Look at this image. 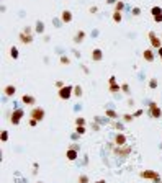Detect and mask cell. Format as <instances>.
<instances>
[{
    "instance_id": "obj_19",
    "label": "cell",
    "mask_w": 162,
    "mask_h": 183,
    "mask_svg": "<svg viewBox=\"0 0 162 183\" xmlns=\"http://www.w3.org/2000/svg\"><path fill=\"white\" fill-rule=\"evenodd\" d=\"M121 18H123V15H121V12H113V21L115 23H121Z\"/></svg>"
},
{
    "instance_id": "obj_5",
    "label": "cell",
    "mask_w": 162,
    "mask_h": 183,
    "mask_svg": "<svg viewBox=\"0 0 162 183\" xmlns=\"http://www.w3.org/2000/svg\"><path fill=\"white\" fill-rule=\"evenodd\" d=\"M113 152H115V155H118V157H128L131 154V147L129 146H116Z\"/></svg>"
},
{
    "instance_id": "obj_28",
    "label": "cell",
    "mask_w": 162,
    "mask_h": 183,
    "mask_svg": "<svg viewBox=\"0 0 162 183\" xmlns=\"http://www.w3.org/2000/svg\"><path fill=\"white\" fill-rule=\"evenodd\" d=\"M75 126H85V118H77L75 119Z\"/></svg>"
},
{
    "instance_id": "obj_1",
    "label": "cell",
    "mask_w": 162,
    "mask_h": 183,
    "mask_svg": "<svg viewBox=\"0 0 162 183\" xmlns=\"http://www.w3.org/2000/svg\"><path fill=\"white\" fill-rule=\"evenodd\" d=\"M18 39H20V43H23V44H31L33 43L31 28H30V26L23 28V31H20V34H18Z\"/></svg>"
},
{
    "instance_id": "obj_13",
    "label": "cell",
    "mask_w": 162,
    "mask_h": 183,
    "mask_svg": "<svg viewBox=\"0 0 162 183\" xmlns=\"http://www.w3.org/2000/svg\"><path fill=\"white\" fill-rule=\"evenodd\" d=\"M22 102L25 103V105L33 106L34 103H36V100H34V96H31V95H23V96H22Z\"/></svg>"
},
{
    "instance_id": "obj_33",
    "label": "cell",
    "mask_w": 162,
    "mask_h": 183,
    "mask_svg": "<svg viewBox=\"0 0 162 183\" xmlns=\"http://www.w3.org/2000/svg\"><path fill=\"white\" fill-rule=\"evenodd\" d=\"M154 21H156V23H162V13H161V15H157V16H154Z\"/></svg>"
},
{
    "instance_id": "obj_30",
    "label": "cell",
    "mask_w": 162,
    "mask_h": 183,
    "mask_svg": "<svg viewBox=\"0 0 162 183\" xmlns=\"http://www.w3.org/2000/svg\"><path fill=\"white\" fill-rule=\"evenodd\" d=\"M149 87L151 88H156L157 87V80H156V79H151V80H149Z\"/></svg>"
},
{
    "instance_id": "obj_7",
    "label": "cell",
    "mask_w": 162,
    "mask_h": 183,
    "mask_svg": "<svg viewBox=\"0 0 162 183\" xmlns=\"http://www.w3.org/2000/svg\"><path fill=\"white\" fill-rule=\"evenodd\" d=\"M149 115L152 116V118H161V115H162V110L157 106V103L156 102H151V105H149Z\"/></svg>"
},
{
    "instance_id": "obj_23",
    "label": "cell",
    "mask_w": 162,
    "mask_h": 183,
    "mask_svg": "<svg viewBox=\"0 0 162 183\" xmlns=\"http://www.w3.org/2000/svg\"><path fill=\"white\" fill-rule=\"evenodd\" d=\"M74 95L75 96H82V87L80 85H75L74 87Z\"/></svg>"
},
{
    "instance_id": "obj_37",
    "label": "cell",
    "mask_w": 162,
    "mask_h": 183,
    "mask_svg": "<svg viewBox=\"0 0 162 183\" xmlns=\"http://www.w3.org/2000/svg\"><path fill=\"white\" fill-rule=\"evenodd\" d=\"M97 12H98L97 7H90V13H97Z\"/></svg>"
},
{
    "instance_id": "obj_24",
    "label": "cell",
    "mask_w": 162,
    "mask_h": 183,
    "mask_svg": "<svg viewBox=\"0 0 162 183\" xmlns=\"http://www.w3.org/2000/svg\"><path fill=\"white\" fill-rule=\"evenodd\" d=\"M123 8H125V3L120 0V2H116V7H115V10L116 12H123Z\"/></svg>"
},
{
    "instance_id": "obj_6",
    "label": "cell",
    "mask_w": 162,
    "mask_h": 183,
    "mask_svg": "<svg viewBox=\"0 0 162 183\" xmlns=\"http://www.w3.org/2000/svg\"><path fill=\"white\" fill-rule=\"evenodd\" d=\"M22 118H23V110H22V108H16L15 111L12 113V116H10V123L16 126V124H20Z\"/></svg>"
},
{
    "instance_id": "obj_18",
    "label": "cell",
    "mask_w": 162,
    "mask_h": 183,
    "mask_svg": "<svg viewBox=\"0 0 162 183\" xmlns=\"http://www.w3.org/2000/svg\"><path fill=\"white\" fill-rule=\"evenodd\" d=\"M10 56H12V59H18L20 53H18V49H16V46H12V47H10Z\"/></svg>"
},
{
    "instance_id": "obj_22",
    "label": "cell",
    "mask_w": 162,
    "mask_h": 183,
    "mask_svg": "<svg viewBox=\"0 0 162 183\" xmlns=\"http://www.w3.org/2000/svg\"><path fill=\"white\" fill-rule=\"evenodd\" d=\"M106 116H108V118H113V119H116V118H118L116 111H113V110H106Z\"/></svg>"
},
{
    "instance_id": "obj_15",
    "label": "cell",
    "mask_w": 162,
    "mask_h": 183,
    "mask_svg": "<svg viewBox=\"0 0 162 183\" xmlns=\"http://www.w3.org/2000/svg\"><path fill=\"white\" fill-rule=\"evenodd\" d=\"M61 20H62V23H71L72 21V13L69 12V10H64L62 15H61Z\"/></svg>"
},
{
    "instance_id": "obj_35",
    "label": "cell",
    "mask_w": 162,
    "mask_h": 183,
    "mask_svg": "<svg viewBox=\"0 0 162 183\" xmlns=\"http://www.w3.org/2000/svg\"><path fill=\"white\" fill-rule=\"evenodd\" d=\"M36 124H38V119H30V126H31V127H34V126H36Z\"/></svg>"
},
{
    "instance_id": "obj_3",
    "label": "cell",
    "mask_w": 162,
    "mask_h": 183,
    "mask_svg": "<svg viewBox=\"0 0 162 183\" xmlns=\"http://www.w3.org/2000/svg\"><path fill=\"white\" fill-rule=\"evenodd\" d=\"M44 116H46V111H44L43 108H39V106H33L31 113H30V118L38 119V121H43Z\"/></svg>"
},
{
    "instance_id": "obj_32",
    "label": "cell",
    "mask_w": 162,
    "mask_h": 183,
    "mask_svg": "<svg viewBox=\"0 0 162 183\" xmlns=\"http://www.w3.org/2000/svg\"><path fill=\"white\" fill-rule=\"evenodd\" d=\"M133 118H134V115H125V116H123V119H125L126 123H129Z\"/></svg>"
},
{
    "instance_id": "obj_11",
    "label": "cell",
    "mask_w": 162,
    "mask_h": 183,
    "mask_svg": "<svg viewBox=\"0 0 162 183\" xmlns=\"http://www.w3.org/2000/svg\"><path fill=\"white\" fill-rule=\"evenodd\" d=\"M115 144L116 146H126V136L125 134H121V133H118L115 136Z\"/></svg>"
},
{
    "instance_id": "obj_2",
    "label": "cell",
    "mask_w": 162,
    "mask_h": 183,
    "mask_svg": "<svg viewBox=\"0 0 162 183\" xmlns=\"http://www.w3.org/2000/svg\"><path fill=\"white\" fill-rule=\"evenodd\" d=\"M57 95H59L61 100H69L72 95H74V87H72V85H64L62 88H59Z\"/></svg>"
},
{
    "instance_id": "obj_20",
    "label": "cell",
    "mask_w": 162,
    "mask_h": 183,
    "mask_svg": "<svg viewBox=\"0 0 162 183\" xmlns=\"http://www.w3.org/2000/svg\"><path fill=\"white\" fill-rule=\"evenodd\" d=\"M43 31H44V23L41 21V20H38V21H36V33L41 34Z\"/></svg>"
},
{
    "instance_id": "obj_31",
    "label": "cell",
    "mask_w": 162,
    "mask_h": 183,
    "mask_svg": "<svg viewBox=\"0 0 162 183\" xmlns=\"http://www.w3.org/2000/svg\"><path fill=\"white\" fill-rule=\"evenodd\" d=\"M121 90L125 92V93H129V85H128V84H123V85H121Z\"/></svg>"
},
{
    "instance_id": "obj_40",
    "label": "cell",
    "mask_w": 162,
    "mask_h": 183,
    "mask_svg": "<svg viewBox=\"0 0 162 183\" xmlns=\"http://www.w3.org/2000/svg\"><path fill=\"white\" fill-rule=\"evenodd\" d=\"M108 3H116V0H106Z\"/></svg>"
},
{
    "instance_id": "obj_41",
    "label": "cell",
    "mask_w": 162,
    "mask_h": 183,
    "mask_svg": "<svg viewBox=\"0 0 162 183\" xmlns=\"http://www.w3.org/2000/svg\"><path fill=\"white\" fill-rule=\"evenodd\" d=\"M95 183H106L105 180H98V182H95Z\"/></svg>"
},
{
    "instance_id": "obj_14",
    "label": "cell",
    "mask_w": 162,
    "mask_h": 183,
    "mask_svg": "<svg viewBox=\"0 0 162 183\" xmlns=\"http://www.w3.org/2000/svg\"><path fill=\"white\" fill-rule=\"evenodd\" d=\"M92 59H94V61H102L103 59V53H102V49H98V47H97V49H94V51H92Z\"/></svg>"
},
{
    "instance_id": "obj_27",
    "label": "cell",
    "mask_w": 162,
    "mask_h": 183,
    "mask_svg": "<svg viewBox=\"0 0 162 183\" xmlns=\"http://www.w3.org/2000/svg\"><path fill=\"white\" fill-rule=\"evenodd\" d=\"M61 64H62V65H67V64H71V59H69L67 56H61Z\"/></svg>"
},
{
    "instance_id": "obj_34",
    "label": "cell",
    "mask_w": 162,
    "mask_h": 183,
    "mask_svg": "<svg viewBox=\"0 0 162 183\" xmlns=\"http://www.w3.org/2000/svg\"><path fill=\"white\" fill-rule=\"evenodd\" d=\"M133 15H134V16H137V15H141V10H139V8H137V7H136V8H133Z\"/></svg>"
},
{
    "instance_id": "obj_39",
    "label": "cell",
    "mask_w": 162,
    "mask_h": 183,
    "mask_svg": "<svg viewBox=\"0 0 162 183\" xmlns=\"http://www.w3.org/2000/svg\"><path fill=\"white\" fill-rule=\"evenodd\" d=\"M157 53H159V56H161V59H162V46L159 47V49H157Z\"/></svg>"
},
{
    "instance_id": "obj_42",
    "label": "cell",
    "mask_w": 162,
    "mask_h": 183,
    "mask_svg": "<svg viewBox=\"0 0 162 183\" xmlns=\"http://www.w3.org/2000/svg\"><path fill=\"white\" fill-rule=\"evenodd\" d=\"M36 183H43V182H36Z\"/></svg>"
},
{
    "instance_id": "obj_17",
    "label": "cell",
    "mask_w": 162,
    "mask_h": 183,
    "mask_svg": "<svg viewBox=\"0 0 162 183\" xmlns=\"http://www.w3.org/2000/svg\"><path fill=\"white\" fill-rule=\"evenodd\" d=\"M3 92H5V95H7V96H12V95H15L16 87H15V85H7V87L3 88Z\"/></svg>"
},
{
    "instance_id": "obj_8",
    "label": "cell",
    "mask_w": 162,
    "mask_h": 183,
    "mask_svg": "<svg viewBox=\"0 0 162 183\" xmlns=\"http://www.w3.org/2000/svg\"><path fill=\"white\" fill-rule=\"evenodd\" d=\"M149 41H151V46L156 47V49H159V47L162 46V39L157 38V34L154 33V31H151V33H149Z\"/></svg>"
},
{
    "instance_id": "obj_12",
    "label": "cell",
    "mask_w": 162,
    "mask_h": 183,
    "mask_svg": "<svg viewBox=\"0 0 162 183\" xmlns=\"http://www.w3.org/2000/svg\"><path fill=\"white\" fill-rule=\"evenodd\" d=\"M85 39V31H82V30H79L77 33L74 34V43L75 44H80L82 41Z\"/></svg>"
},
{
    "instance_id": "obj_25",
    "label": "cell",
    "mask_w": 162,
    "mask_h": 183,
    "mask_svg": "<svg viewBox=\"0 0 162 183\" xmlns=\"http://www.w3.org/2000/svg\"><path fill=\"white\" fill-rule=\"evenodd\" d=\"M0 141H2V142H7V141H8V133H7V131H2V134H0Z\"/></svg>"
},
{
    "instance_id": "obj_16",
    "label": "cell",
    "mask_w": 162,
    "mask_h": 183,
    "mask_svg": "<svg viewBox=\"0 0 162 183\" xmlns=\"http://www.w3.org/2000/svg\"><path fill=\"white\" fill-rule=\"evenodd\" d=\"M143 57H144L147 62H152V61H154V53H152V49H146V51L143 53Z\"/></svg>"
},
{
    "instance_id": "obj_4",
    "label": "cell",
    "mask_w": 162,
    "mask_h": 183,
    "mask_svg": "<svg viewBox=\"0 0 162 183\" xmlns=\"http://www.w3.org/2000/svg\"><path fill=\"white\" fill-rule=\"evenodd\" d=\"M141 178H147V180H154V182H159L161 180V175L157 173L156 170H143L139 173Z\"/></svg>"
},
{
    "instance_id": "obj_9",
    "label": "cell",
    "mask_w": 162,
    "mask_h": 183,
    "mask_svg": "<svg viewBox=\"0 0 162 183\" xmlns=\"http://www.w3.org/2000/svg\"><path fill=\"white\" fill-rule=\"evenodd\" d=\"M108 84H110V87H108V92H111V93H116V92H120V90H121V85H118V84H116V79L113 77V75L108 79Z\"/></svg>"
},
{
    "instance_id": "obj_26",
    "label": "cell",
    "mask_w": 162,
    "mask_h": 183,
    "mask_svg": "<svg viewBox=\"0 0 162 183\" xmlns=\"http://www.w3.org/2000/svg\"><path fill=\"white\" fill-rule=\"evenodd\" d=\"M75 133H77L79 136H82V134H85V126H77V127H75Z\"/></svg>"
},
{
    "instance_id": "obj_10",
    "label": "cell",
    "mask_w": 162,
    "mask_h": 183,
    "mask_svg": "<svg viewBox=\"0 0 162 183\" xmlns=\"http://www.w3.org/2000/svg\"><path fill=\"white\" fill-rule=\"evenodd\" d=\"M77 152H79V147L77 146H71L67 149V152H65L67 160H75V159H77Z\"/></svg>"
},
{
    "instance_id": "obj_36",
    "label": "cell",
    "mask_w": 162,
    "mask_h": 183,
    "mask_svg": "<svg viewBox=\"0 0 162 183\" xmlns=\"http://www.w3.org/2000/svg\"><path fill=\"white\" fill-rule=\"evenodd\" d=\"M143 113H144L143 110H137V111L134 113V118H137V116H141V115H143Z\"/></svg>"
},
{
    "instance_id": "obj_21",
    "label": "cell",
    "mask_w": 162,
    "mask_h": 183,
    "mask_svg": "<svg viewBox=\"0 0 162 183\" xmlns=\"http://www.w3.org/2000/svg\"><path fill=\"white\" fill-rule=\"evenodd\" d=\"M151 13H152V16H157L162 13V8L161 7H152V8H151Z\"/></svg>"
},
{
    "instance_id": "obj_38",
    "label": "cell",
    "mask_w": 162,
    "mask_h": 183,
    "mask_svg": "<svg viewBox=\"0 0 162 183\" xmlns=\"http://www.w3.org/2000/svg\"><path fill=\"white\" fill-rule=\"evenodd\" d=\"M56 87H57V88H62L64 84H62V82H56Z\"/></svg>"
},
{
    "instance_id": "obj_29",
    "label": "cell",
    "mask_w": 162,
    "mask_h": 183,
    "mask_svg": "<svg viewBox=\"0 0 162 183\" xmlns=\"http://www.w3.org/2000/svg\"><path fill=\"white\" fill-rule=\"evenodd\" d=\"M79 183H88V177L87 175H80V177H79Z\"/></svg>"
}]
</instances>
